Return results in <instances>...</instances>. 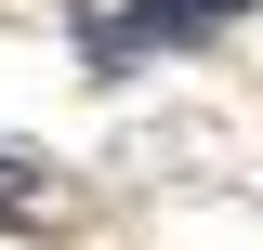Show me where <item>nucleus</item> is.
<instances>
[{
  "instance_id": "obj_2",
  "label": "nucleus",
  "mask_w": 263,
  "mask_h": 250,
  "mask_svg": "<svg viewBox=\"0 0 263 250\" xmlns=\"http://www.w3.org/2000/svg\"><path fill=\"white\" fill-rule=\"evenodd\" d=\"M197 13H211V27H224V13H237V0H197Z\"/></svg>"
},
{
  "instance_id": "obj_1",
  "label": "nucleus",
  "mask_w": 263,
  "mask_h": 250,
  "mask_svg": "<svg viewBox=\"0 0 263 250\" xmlns=\"http://www.w3.org/2000/svg\"><path fill=\"white\" fill-rule=\"evenodd\" d=\"M0 211L27 224V211H53V185H40V171H13V158H0Z\"/></svg>"
}]
</instances>
